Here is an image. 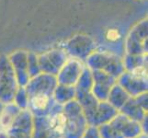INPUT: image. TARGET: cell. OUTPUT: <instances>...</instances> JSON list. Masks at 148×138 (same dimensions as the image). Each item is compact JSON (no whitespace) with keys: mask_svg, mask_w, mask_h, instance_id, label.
<instances>
[{"mask_svg":"<svg viewBox=\"0 0 148 138\" xmlns=\"http://www.w3.org/2000/svg\"><path fill=\"white\" fill-rule=\"evenodd\" d=\"M85 62V65L90 70L102 71L116 78L125 71L123 59L113 52L94 51Z\"/></svg>","mask_w":148,"mask_h":138,"instance_id":"cell-1","label":"cell"},{"mask_svg":"<svg viewBox=\"0 0 148 138\" xmlns=\"http://www.w3.org/2000/svg\"><path fill=\"white\" fill-rule=\"evenodd\" d=\"M65 115V127L63 138H81L88 124L77 100H73L63 105Z\"/></svg>","mask_w":148,"mask_h":138,"instance_id":"cell-2","label":"cell"},{"mask_svg":"<svg viewBox=\"0 0 148 138\" xmlns=\"http://www.w3.org/2000/svg\"><path fill=\"white\" fill-rule=\"evenodd\" d=\"M18 87L8 56L0 55V100L5 104L12 102Z\"/></svg>","mask_w":148,"mask_h":138,"instance_id":"cell-3","label":"cell"},{"mask_svg":"<svg viewBox=\"0 0 148 138\" xmlns=\"http://www.w3.org/2000/svg\"><path fill=\"white\" fill-rule=\"evenodd\" d=\"M125 54L147 55V19L139 21L127 35Z\"/></svg>","mask_w":148,"mask_h":138,"instance_id":"cell-4","label":"cell"},{"mask_svg":"<svg viewBox=\"0 0 148 138\" xmlns=\"http://www.w3.org/2000/svg\"><path fill=\"white\" fill-rule=\"evenodd\" d=\"M69 57L85 62L86 59L96 51V43L86 35H76L67 41L63 48Z\"/></svg>","mask_w":148,"mask_h":138,"instance_id":"cell-5","label":"cell"},{"mask_svg":"<svg viewBox=\"0 0 148 138\" xmlns=\"http://www.w3.org/2000/svg\"><path fill=\"white\" fill-rule=\"evenodd\" d=\"M37 58L40 72L56 76L69 56L64 49H56L40 54Z\"/></svg>","mask_w":148,"mask_h":138,"instance_id":"cell-6","label":"cell"},{"mask_svg":"<svg viewBox=\"0 0 148 138\" xmlns=\"http://www.w3.org/2000/svg\"><path fill=\"white\" fill-rule=\"evenodd\" d=\"M33 115L28 109L21 110L6 130L9 138H32Z\"/></svg>","mask_w":148,"mask_h":138,"instance_id":"cell-7","label":"cell"},{"mask_svg":"<svg viewBox=\"0 0 148 138\" xmlns=\"http://www.w3.org/2000/svg\"><path fill=\"white\" fill-rule=\"evenodd\" d=\"M57 84L55 76L40 72L37 76L29 78V82L25 86V89L29 97L38 94L53 96Z\"/></svg>","mask_w":148,"mask_h":138,"instance_id":"cell-8","label":"cell"},{"mask_svg":"<svg viewBox=\"0 0 148 138\" xmlns=\"http://www.w3.org/2000/svg\"><path fill=\"white\" fill-rule=\"evenodd\" d=\"M86 65L84 62L73 57H69L56 75L58 84L75 87L82 75Z\"/></svg>","mask_w":148,"mask_h":138,"instance_id":"cell-9","label":"cell"},{"mask_svg":"<svg viewBox=\"0 0 148 138\" xmlns=\"http://www.w3.org/2000/svg\"><path fill=\"white\" fill-rule=\"evenodd\" d=\"M119 112L141 122L147 116V92L135 97H130Z\"/></svg>","mask_w":148,"mask_h":138,"instance_id":"cell-10","label":"cell"},{"mask_svg":"<svg viewBox=\"0 0 148 138\" xmlns=\"http://www.w3.org/2000/svg\"><path fill=\"white\" fill-rule=\"evenodd\" d=\"M93 78L92 93L99 101L107 100L111 88L117 83V78L99 70H91Z\"/></svg>","mask_w":148,"mask_h":138,"instance_id":"cell-11","label":"cell"},{"mask_svg":"<svg viewBox=\"0 0 148 138\" xmlns=\"http://www.w3.org/2000/svg\"><path fill=\"white\" fill-rule=\"evenodd\" d=\"M119 111L112 107L108 101H99L95 108L88 114L86 115V119L88 125L99 127L102 124L110 122L111 120L118 114Z\"/></svg>","mask_w":148,"mask_h":138,"instance_id":"cell-12","label":"cell"},{"mask_svg":"<svg viewBox=\"0 0 148 138\" xmlns=\"http://www.w3.org/2000/svg\"><path fill=\"white\" fill-rule=\"evenodd\" d=\"M28 56L29 52L24 50H18L12 53L8 56L15 76L20 87H25L29 80V67H28Z\"/></svg>","mask_w":148,"mask_h":138,"instance_id":"cell-13","label":"cell"},{"mask_svg":"<svg viewBox=\"0 0 148 138\" xmlns=\"http://www.w3.org/2000/svg\"><path fill=\"white\" fill-rule=\"evenodd\" d=\"M118 83L131 97H135L147 92V78H140L128 71H124L118 78Z\"/></svg>","mask_w":148,"mask_h":138,"instance_id":"cell-14","label":"cell"},{"mask_svg":"<svg viewBox=\"0 0 148 138\" xmlns=\"http://www.w3.org/2000/svg\"><path fill=\"white\" fill-rule=\"evenodd\" d=\"M110 124L113 125L123 138H136L143 134L141 124L132 120L126 115L118 112Z\"/></svg>","mask_w":148,"mask_h":138,"instance_id":"cell-15","label":"cell"},{"mask_svg":"<svg viewBox=\"0 0 148 138\" xmlns=\"http://www.w3.org/2000/svg\"><path fill=\"white\" fill-rule=\"evenodd\" d=\"M55 103L53 96L38 94L29 97L28 110L34 117L47 116Z\"/></svg>","mask_w":148,"mask_h":138,"instance_id":"cell-16","label":"cell"},{"mask_svg":"<svg viewBox=\"0 0 148 138\" xmlns=\"http://www.w3.org/2000/svg\"><path fill=\"white\" fill-rule=\"evenodd\" d=\"M47 120L52 130L59 137H62L66 121L65 115L63 111V105H60L55 102L51 109L49 114L47 115Z\"/></svg>","mask_w":148,"mask_h":138,"instance_id":"cell-17","label":"cell"},{"mask_svg":"<svg viewBox=\"0 0 148 138\" xmlns=\"http://www.w3.org/2000/svg\"><path fill=\"white\" fill-rule=\"evenodd\" d=\"M32 138H61L52 130L47 116H33V130Z\"/></svg>","mask_w":148,"mask_h":138,"instance_id":"cell-18","label":"cell"},{"mask_svg":"<svg viewBox=\"0 0 148 138\" xmlns=\"http://www.w3.org/2000/svg\"><path fill=\"white\" fill-rule=\"evenodd\" d=\"M130 97L131 96L118 83H116L111 88L107 98V101L116 110L120 111L121 107L126 103V101L130 99Z\"/></svg>","mask_w":148,"mask_h":138,"instance_id":"cell-19","label":"cell"},{"mask_svg":"<svg viewBox=\"0 0 148 138\" xmlns=\"http://www.w3.org/2000/svg\"><path fill=\"white\" fill-rule=\"evenodd\" d=\"M53 98L56 103L60 105H64L65 103L75 99V87L57 84L56 88L54 89Z\"/></svg>","mask_w":148,"mask_h":138,"instance_id":"cell-20","label":"cell"},{"mask_svg":"<svg viewBox=\"0 0 148 138\" xmlns=\"http://www.w3.org/2000/svg\"><path fill=\"white\" fill-rule=\"evenodd\" d=\"M20 111L21 110L13 102L5 104L2 113L0 115V128L7 130Z\"/></svg>","mask_w":148,"mask_h":138,"instance_id":"cell-21","label":"cell"},{"mask_svg":"<svg viewBox=\"0 0 148 138\" xmlns=\"http://www.w3.org/2000/svg\"><path fill=\"white\" fill-rule=\"evenodd\" d=\"M122 59H123L124 69L128 72L140 66H147V55L125 54Z\"/></svg>","mask_w":148,"mask_h":138,"instance_id":"cell-22","label":"cell"},{"mask_svg":"<svg viewBox=\"0 0 148 138\" xmlns=\"http://www.w3.org/2000/svg\"><path fill=\"white\" fill-rule=\"evenodd\" d=\"M13 103L16 104L20 110H26L28 109L29 105V95L27 93V90L25 87H18L16 93L13 98Z\"/></svg>","mask_w":148,"mask_h":138,"instance_id":"cell-23","label":"cell"},{"mask_svg":"<svg viewBox=\"0 0 148 138\" xmlns=\"http://www.w3.org/2000/svg\"><path fill=\"white\" fill-rule=\"evenodd\" d=\"M98 128L101 138H123L110 122L102 124Z\"/></svg>","mask_w":148,"mask_h":138,"instance_id":"cell-24","label":"cell"},{"mask_svg":"<svg viewBox=\"0 0 148 138\" xmlns=\"http://www.w3.org/2000/svg\"><path fill=\"white\" fill-rule=\"evenodd\" d=\"M28 67H29V75L30 78L40 73L37 55L30 52H29V56H28Z\"/></svg>","mask_w":148,"mask_h":138,"instance_id":"cell-25","label":"cell"},{"mask_svg":"<svg viewBox=\"0 0 148 138\" xmlns=\"http://www.w3.org/2000/svg\"><path fill=\"white\" fill-rule=\"evenodd\" d=\"M105 39L108 43H116L121 39V34L118 29L110 28L105 32Z\"/></svg>","mask_w":148,"mask_h":138,"instance_id":"cell-26","label":"cell"},{"mask_svg":"<svg viewBox=\"0 0 148 138\" xmlns=\"http://www.w3.org/2000/svg\"><path fill=\"white\" fill-rule=\"evenodd\" d=\"M81 138H101L99 128L94 125H88Z\"/></svg>","mask_w":148,"mask_h":138,"instance_id":"cell-27","label":"cell"},{"mask_svg":"<svg viewBox=\"0 0 148 138\" xmlns=\"http://www.w3.org/2000/svg\"><path fill=\"white\" fill-rule=\"evenodd\" d=\"M0 138H9L7 131L5 129L0 128Z\"/></svg>","mask_w":148,"mask_h":138,"instance_id":"cell-28","label":"cell"},{"mask_svg":"<svg viewBox=\"0 0 148 138\" xmlns=\"http://www.w3.org/2000/svg\"><path fill=\"white\" fill-rule=\"evenodd\" d=\"M4 105H5V103H3V102L0 100V115H1V113H2V111H3V108H4Z\"/></svg>","mask_w":148,"mask_h":138,"instance_id":"cell-29","label":"cell"},{"mask_svg":"<svg viewBox=\"0 0 148 138\" xmlns=\"http://www.w3.org/2000/svg\"><path fill=\"white\" fill-rule=\"evenodd\" d=\"M136 138H148V137H147L146 135H140V136H138V137H136Z\"/></svg>","mask_w":148,"mask_h":138,"instance_id":"cell-30","label":"cell"},{"mask_svg":"<svg viewBox=\"0 0 148 138\" xmlns=\"http://www.w3.org/2000/svg\"><path fill=\"white\" fill-rule=\"evenodd\" d=\"M61 138H63V137H61Z\"/></svg>","mask_w":148,"mask_h":138,"instance_id":"cell-31","label":"cell"}]
</instances>
